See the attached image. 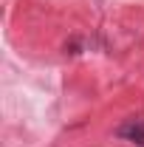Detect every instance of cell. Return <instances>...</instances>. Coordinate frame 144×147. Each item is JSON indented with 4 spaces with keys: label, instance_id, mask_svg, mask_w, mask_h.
<instances>
[{
    "label": "cell",
    "instance_id": "obj_1",
    "mask_svg": "<svg viewBox=\"0 0 144 147\" xmlns=\"http://www.w3.org/2000/svg\"><path fill=\"white\" fill-rule=\"evenodd\" d=\"M122 139H130V142H136V144H144V122L141 119H127L124 125H119L116 130Z\"/></svg>",
    "mask_w": 144,
    "mask_h": 147
}]
</instances>
